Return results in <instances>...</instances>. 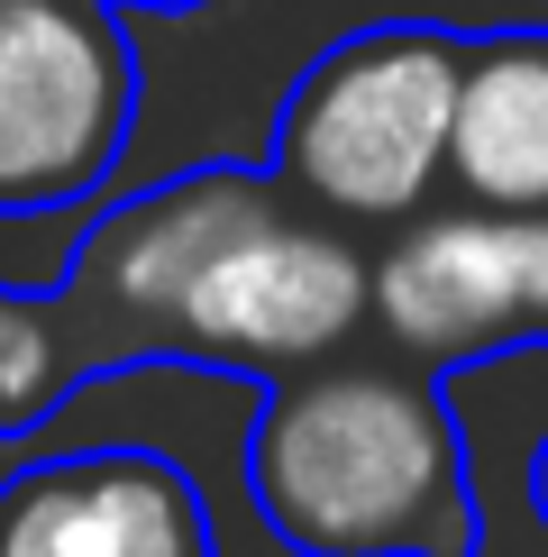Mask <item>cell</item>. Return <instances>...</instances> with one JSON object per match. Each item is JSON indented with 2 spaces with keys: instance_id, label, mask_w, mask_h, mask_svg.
Here are the masks:
<instances>
[{
  "instance_id": "9c48e42d",
  "label": "cell",
  "mask_w": 548,
  "mask_h": 557,
  "mask_svg": "<svg viewBox=\"0 0 548 557\" xmlns=\"http://www.w3.org/2000/svg\"><path fill=\"white\" fill-rule=\"evenodd\" d=\"M531 512H539V530H548V438H539V457H531Z\"/></svg>"
},
{
  "instance_id": "7a4b0ae2",
  "label": "cell",
  "mask_w": 548,
  "mask_h": 557,
  "mask_svg": "<svg viewBox=\"0 0 548 557\" xmlns=\"http://www.w3.org/2000/svg\"><path fill=\"white\" fill-rule=\"evenodd\" d=\"M457 46L466 28H429V18H375V28L320 46L274 110L265 183L329 228L421 220L448 165Z\"/></svg>"
},
{
  "instance_id": "30bf717a",
  "label": "cell",
  "mask_w": 548,
  "mask_h": 557,
  "mask_svg": "<svg viewBox=\"0 0 548 557\" xmlns=\"http://www.w3.org/2000/svg\"><path fill=\"white\" fill-rule=\"evenodd\" d=\"M110 10H201V0H110Z\"/></svg>"
},
{
  "instance_id": "5b68a950",
  "label": "cell",
  "mask_w": 548,
  "mask_h": 557,
  "mask_svg": "<svg viewBox=\"0 0 548 557\" xmlns=\"http://www.w3.org/2000/svg\"><path fill=\"white\" fill-rule=\"evenodd\" d=\"M365 330V247L329 220L265 211L257 228L201 257V274L174 301L165 366H220V375H292L338 357Z\"/></svg>"
},
{
  "instance_id": "8992f818",
  "label": "cell",
  "mask_w": 548,
  "mask_h": 557,
  "mask_svg": "<svg viewBox=\"0 0 548 557\" xmlns=\"http://www.w3.org/2000/svg\"><path fill=\"white\" fill-rule=\"evenodd\" d=\"M365 320L402 347V366L548 347V211H421L365 265Z\"/></svg>"
},
{
  "instance_id": "52a82bcc",
  "label": "cell",
  "mask_w": 548,
  "mask_h": 557,
  "mask_svg": "<svg viewBox=\"0 0 548 557\" xmlns=\"http://www.w3.org/2000/svg\"><path fill=\"white\" fill-rule=\"evenodd\" d=\"M0 557H211V521L155 448L37 457L0 484Z\"/></svg>"
},
{
  "instance_id": "277c9868",
  "label": "cell",
  "mask_w": 548,
  "mask_h": 557,
  "mask_svg": "<svg viewBox=\"0 0 548 557\" xmlns=\"http://www.w3.org/2000/svg\"><path fill=\"white\" fill-rule=\"evenodd\" d=\"M265 211H284V193L265 183V165H192V174L155 183V193L120 201V211H101L91 238H83V257L64 265V284L46 293L74 375L165 366L183 284L201 274V257H220Z\"/></svg>"
},
{
  "instance_id": "6da1fadb",
  "label": "cell",
  "mask_w": 548,
  "mask_h": 557,
  "mask_svg": "<svg viewBox=\"0 0 548 557\" xmlns=\"http://www.w3.org/2000/svg\"><path fill=\"white\" fill-rule=\"evenodd\" d=\"M247 503L292 557H475L466 430L421 366L320 357L265 375Z\"/></svg>"
},
{
  "instance_id": "ba28073f",
  "label": "cell",
  "mask_w": 548,
  "mask_h": 557,
  "mask_svg": "<svg viewBox=\"0 0 548 557\" xmlns=\"http://www.w3.org/2000/svg\"><path fill=\"white\" fill-rule=\"evenodd\" d=\"M466 211H548V28H485L457 46L448 165Z\"/></svg>"
},
{
  "instance_id": "3957f363",
  "label": "cell",
  "mask_w": 548,
  "mask_h": 557,
  "mask_svg": "<svg viewBox=\"0 0 548 557\" xmlns=\"http://www.w3.org/2000/svg\"><path fill=\"white\" fill-rule=\"evenodd\" d=\"M137 128V46L110 0H0V220L91 201Z\"/></svg>"
}]
</instances>
